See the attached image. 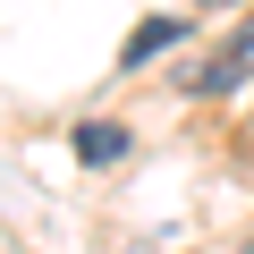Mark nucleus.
I'll return each mask as SVG.
<instances>
[{
    "instance_id": "nucleus-1",
    "label": "nucleus",
    "mask_w": 254,
    "mask_h": 254,
    "mask_svg": "<svg viewBox=\"0 0 254 254\" xmlns=\"http://www.w3.org/2000/svg\"><path fill=\"white\" fill-rule=\"evenodd\" d=\"M246 68H254V26H246L229 51H212V60H203L187 85H195V93H229V85H246Z\"/></svg>"
},
{
    "instance_id": "nucleus-2",
    "label": "nucleus",
    "mask_w": 254,
    "mask_h": 254,
    "mask_svg": "<svg viewBox=\"0 0 254 254\" xmlns=\"http://www.w3.org/2000/svg\"><path fill=\"white\" fill-rule=\"evenodd\" d=\"M127 153V127H110V119H93V127H76V161H93V170H110Z\"/></svg>"
},
{
    "instance_id": "nucleus-3",
    "label": "nucleus",
    "mask_w": 254,
    "mask_h": 254,
    "mask_svg": "<svg viewBox=\"0 0 254 254\" xmlns=\"http://www.w3.org/2000/svg\"><path fill=\"white\" fill-rule=\"evenodd\" d=\"M178 34H187L178 17H153V26H136V34H127V51H119V60H127V68H144V60H153V51H170Z\"/></svg>"
},
{
    "instance_id": "nucleus-4",
    "label": "nucleus",
    "mask_w": 254,
    "mask_h": 254,
    "mask_svg": "<svg viewBox=\"0 0 254 254\" xmlns=\"http://www.w3.org/2000/svg\"><path fill=\"white\" fill-rule=\"evenodd\" d=\"M237 254H254V237H246V246H237Z\"/></svg>"
}]
</instances>
